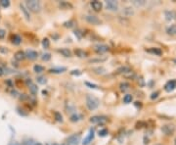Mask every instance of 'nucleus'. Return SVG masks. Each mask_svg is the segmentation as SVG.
I'll return each mask as SVG.
<instances>
[{
  "label": "nucleus",
  "instance_id": "1",
  "mask_svg": "<svg viewBox=\"0 0 176 145\" xmlns=\"http://www.w3.org/2000/svg\"><path fill=\"white\" fill-rule=\"evenodd\" d=\"M26 7L28 8L29 11L33 12L34 14L39 13L41 11V4L37 0H28L26 2Z\"/></svg>",
  "mask_w": 176,
  "mask_h": 145
},
{
  "label": "nucleus",
  "instance_id": "2",
  "mask_svg": "<svg viewBox=\"0 0 176 145\" xmlns=\"http://www.w3.org/2000/svg\"><path fill=\"white\" fill-rule=\"evenodd\" d=\"M99 105H100V101L97 97L93 96V95H87L86 96V106L89 110L93 111V110L97 109L99 107Z\"/></svg>",
  "mask_w": 176,
  "mask_h": 145
},
{
  "label": "nucleus",
  "instance_id": "3",
  "mask_svg": "<svg viewBox=\"0 0 176 145\" xmlns=\"http://www.w3.org/2000/svg\"><path fill=\"white\" fill-rule=\"evenodd\" d=\"M81 140V135L79 134H74L68 137L67 142L68 145H78Z\"/></svg>",
  "mask_w": 176,
  "mask_h": 145
},
{
  "label": "nucleus",
  "instance_id": "4",
  "mask_svg": "<svg viewBox=\"0 0 176 145\" xmlns=\"http://www.w3.org/2000/svg\"><path fill=\"white\" fill-rule=\"evenodd\" d=\"M106 8L110 11H117L118 10V2L116 0H107Z\"/></svg>",
  "mask_w": 176,
  "mask_h": 145
},
{
  "label": "nucleus",
  "instance_id": "5",
  "mask_svg": "<svg viewBox=\"0 0 176 145\" xmlns=\"http://www.w3.org/2000/svg\"><path fill=\"white\" fill-rule=\"evenodd\" d=\"M27 85L29 86V89L30 91V93L33 94V95H36L37 92H38V87H37V85L33 83V80H31L30 79H28L27 81H26Z\"/></svg>",
  "mask_w": 176,
  "mask_h": 145
},
{
  "label": "nucleus",
  "instance_id": "6",
  "mask_svg": "<svg viewBox=\"0 0 176 145\" xmlns=\"http://www.w3.org/2000/svg\"><path fill=\"white\" fill-rule=\"evenodd\" d=\"M84 19L87 23H89L91 25H100L102 23V21L100 20L98 17L93 16V15H87V16L84 17Z\"/></svg>",
  "mask_w": 176,
  "mask_h": 145
},
{
  "label": "nucleus",
  "instance_id": "7",
  "mask_svg": "<svg viewBox=\"0 0 176 145\" xmlns=\"http://www.w3.org/2000/svg\"><path fill=\"white\" fill-rule=\"evenodd\" d=\"M109 50H110L109 46L108 45H105V44H99V45H96L95 47H94V51H95L99 55L108 52Z\"/></svg>",
  "mask_w": 176,
  "mask_h": 145
},
{
  "label": "nucleus",
  "instance_id": "8",
  "mask_svg": "<svg viewBox=\"0 0 176 145\" xmlns=\"http://www.w3.org/2000/svg\"><path fill=\"white\" fill-rule=\"evenodd\" d=\"M161 130L166 135H172L173 132L175 131V127L173 125H165L161 128Z\"/></svg>",
  "mask_w": 176,
  "mask_h": 145
},
{
  "label": "nucleus",
  "instance_id": "9",
  "mask_svg": "<svg viewBox=\"0 0 176 145\" xmlns=\"http://www.w3.org/2000/svg\"><path fill=\"white\" fill-rule=\"evenodd\" d=\"M106 121H107V118L105 116H93L89 120V122L92 124H103Z\"/></svg>",
  "mask_w": 176,
  "mask_h": 145
},
{
  "label": "nucleus",
  "instance_id": "10",
  "mask_svg": "<svg viewBox=\"0 0 176 145\" xmlns=\"http://www.w3.org/2000/svg\"><path fill=\"white\" fill-rule=\"evenodd\" d=\"M24 54H26V58L29 59V60H35L37 59V57H38V53H37L36 51H34V50H27L26 52H24Z\"/></svg>",
  "mask_w": 176,
  "mask_h": 145
},
{
  "label": "nucleus",
  "instance_id": "11",
  "mask_svg": "<svg viewBox=\"0 0 176 145\" xmlns=\"http://www.w3.org/2000/svg\"><path fill=\"white\" fill-rule=\"evenodd\" d=\"M94 135H95V134H94V129H91L89 130V134H88L87 136L83 139L82 144H83V145H88V144H90V143L92 142V140L94 139Z\"/></svg>",
  "mask_w": 176,
  "mask_h": 145
},
{
  "label": "nucleus",
  "instance_id": "12",
  "mask_svg": "<svg viewBox=\"0 0 176 145\" xmlns=\"http://www.w3.org/2000/svg\"><path fill=\"white\" fill-rule=\"evenodd\" d=\"M176 88V81L175 80H169L165 85V90L167 92H171Z\"/></svg>",
  "mask_w": 176,
  "mask_h": 145
},
{
  "label": "nucleus",
  "instance_id": "13",
  "mask_svg": "<svg viewBox=\"0 0 176 145\" xmlns=\"http://www.w3.org/2000/svg\"><path fill=\"white\" fill-rule=\"evenodd\" d=\"M165 17L167 21H173L176 19V12L173 10H166L165 11Z\"/></svg>",
  "mask_w": 176,
  "mask_h": 145
},
{
  "label": "nucleus",
  "instance_id": "14",
  "mask_svg": "<svg viewBox=\"0 0 176 145\" xmlns=\"http://www.w3.org/2000/svg\"><path fill=\"white\" fill-rule=\"evenodd\" d=\"M91 5V7L94 11H96V12H99V11H101L102 10V7H103V4L100 2V1H97V0H94V1H91L90 3Z\"/></svg>",
  "mask_w": 176,
  "mask_h": 145
},
{
  "label": "nucleus",
  "instance_id": "15",
  "mask_svg": "<svg viewBox=\"0 0 176 145\" xmlns=\"http://www.w3.org/2000/svg\"><path fill=\"white\" fill-rule=\"evenodd\" d=\"M20 9H21V11L23 12V14H24V18H26L28 21H29V20H30V14H29V11L28 10V8L26 7V5H24V4L20 3Z\"/></svg>",
  "mask_w": 176,
  "mask_h": 145
},
{
  "label": "nucleus",
  "instance_id": "16",
  "mask_svg": "<svg viewBox=\"0 0 176 145\" xmlns=\"http://www.w3.org/2000/svg\"><path fill=\"white\" fill-rule=\"evenodd\" d=\"M14 58L15 60L17 61H23L26 59V54H24V51H22V50H20V51H17L14 55Z\"/></svg>",
  "mask_w": 176,
  "mask_h": 145
},
{
  "label": "nucleus",
  "instance_id": "17",
  "mask_svg": "<svg viewBox=\"0 0 176 145\" xmlns=\"http://www.w3.org/2000/svg\"><path fill=\"white\" fill-rule=\"evenodd\" d=\"M67 71V68L65 67H58V68H53V69H50L49 73L51 74H62Z\"/></svg>",
  "mask_w": 176,
  "mask_h": 145
},
{
  "label": "nucleus",
  "instance_id": "18",
  "mask_svg": "<svg viewBox=\"0 0 176 145\" xmlns=\"http://www.w3.org/2000/svg\"><path fill=\"white\" fill-rule=\"evenodd\" d=\"M166 33L169 35H176V25H171L166 29Z\"/></svg>",
  "mask_w": 176,
  "mask_h": 145
},
{
  "label": "nucleus",
  "instance_id": "19",
  "mask_svg": "<svg viewBox=\"0 0 176 145\" xmlns=\"http://www.w3.org/2000/svg\"><path fill=\"white\" fill-rule=\"evenodd\" d=\"M21 42H22V39L20 35H18V34L12 35V43L15 44V45H19Z\"/></svg>",
  "mask_w": 176,
  "mask_h": 145
},
{
  "label": "nucleus",
  "instance_id": "20",
  "mask_svg": "<svg viewBox=\"0 0 176 145\" xmlns=\"http://www.w3.org/2000/svg\"><path fill=\"white\" fill-rule=\"evenodd\" d=\"M81 119H82V116H81V115H78V114H77V113H74V114H73V115L71 116V118H70V121H71L72 123H77V122L80 121Z\"/></svg>",
  "mask_w": 176,
  "mask_h": 145
},
{
  "label": "nucleus",
  "instance_id": "21",
  "mask_svg": "<svg viewBox=\"0 0 176 145\" xmlns=\"http://www.w3.org/2000/svg\"><path fill=\"white\" fill-rule=\"evenodd\" d=\"M59 52H60L63 56H65V57H71V56H72L71 50H68V48H62V49H59Z\"/></svg>",
  "mask_w": 176,
  "mask_h": 145
},
{
  "label": "nucleus",
  "instance_id": "22",
  "mask_svg": "<svg viewBox=\"0 0 176 145\" xmlns=\"http://www.w3.org/2000/svg\"><path fill=\"white\" fill-rule=\"evenodd\" d=\"M74 53L79 58H84V57H86V56H87V53L84 51V50H81V49H75Z\"/></svg>",
  "mask_w": 176,
  "mask_h": 145
},
{
  "label": "nucleus",
  "instance_id": "23",
  "mask_svg": "<svg viewBox=\"0 0 176 145\" xmlns=\"http://www.w3.org/2000/svg\"><path fill=\"white\" fill-rule=\"evenodd\" d=\"M147 51H148L149 53H152V54L158 55V56H160V55L162 54V51H161L160 48H150V49L147 50Z\"/></svg>",
  "mask_w": 176,
  "mask_h": 145
},
{
  "label": "nucleus",
  "instance_id": "24",
  "mask_svg": "<svg viewBox=\"0 0 176 145\" xmlns=\"http://www.w3.org/2000/svg\"><path fill=\"white\" fill-rule=\"evenodd\" d=\"M122 14L125 15V16H131V15L134 14V11H133V9H132L131 7H126V8L123 9Z\"/></svg>",
  "mask_w": 176,
  "mask_h": 145
},
{
  "label": "nucleus",
  "instance_id": "25",
  "mask_svg": "<svg viewBox=\"0 0 176 145\" xmlns=\"http://www.w3.org/2000/svg\"><path fill=\"white\" fill-rule=\"evenodd\" d=\"M93 72L97 75H103L106 72V69L104 67H97L93 69Z\"/></svg>",
  "mask_w": 176,
  "mask_h": 145
},
{
  "label": "nucleus",
  "instance_id": "26",
  "mask_svg": "<svg viewBox=\"0 0 176 145\" xmlns=\"http://www.w3.org/2000/svg\"><path fill=\"white\" fill-rule=\"evenodd\" d=\"M132 4L137 6V7H142V6L146 4V1L145 0H133V1H132Z\"/></svg>",
  "mask_w": 176,
  "mask_h": 145
},
{
  "label": "nucleus",
  "instance_id": "27",
  "mask_svg": "<svg viewBox=\"0 0 176 145\" xmlns=\"http://www.w3.org/2000/svg\"><path fill=\"white\" fill-rule=\"evenodd\" d=\"M117 73L118 74H127V73H131V70L128 67H121L117 70Z\"/></svg>",
  "mask_w": 176,
  "mask_h": 145
},
{
  "label": "nucleus",
  "instance_id": "28",
  "mask_svg": "<svg viewBox=\"0 0 176 145\" xmlns=\"http://www.w3.org/2000/svg\"><path fill=\"white\" fill-rule=\"evenodd\" d=\"M107 60V58H93V59H90L89 61H88V63H92V64H94V63H103Z\"/></svg>",
  "mask_w": 176,
  "mask_h": 145
},
{
  "label": "nucleus",
  "instance_id": "29",
  "mask_svg": "<svg viewBox=\"0 0 176 145\" xmlns=\"http://www.w3.org/2000/svg\"><path fill=\"white\" fill-rule=\"evenodd\" d=\"M36 80H37V83H38L39 84H45L47 83V79L45 77H43V75H39V77H37Z\"/></svg>",
  "mask_w": 176,
  "mask_h": 145
},
{
  "label": "nucleus",
  "instance_id": "30",
  "mask_svg": "<svg viewBox=\"0 0 176 145\" xmlns=\"http://www.w3.org/2000/svg\"><path fill=\"white\" fill-rule=\"evenodd\" d=\"M129 87H130V85H129V84H127V83H121V85H119V88H121V91H126V90H128Z\"/></svg>",
  "mask_w": 176,
  "mask_h": 145
},
{
  "label": "nucleus",
  "instance_id": "31",
  "mask_svg": "<svg viewBox=\"0 0 176 145\" xmlns=\"http://www.w3.org/2000/svg\"><path fill=\"white\" fill-rule=\"evenodd\" d=\"M132 99H133V97H132L131 94H126L124 97H123V102L125 104H128V103H131Z\"/></svg>",
  "mask_w": 176,
  "mask_h": 145
},
{
  "label": "nucleus",
  "instance_id": "32",
  "mask_svg": "<svg viewBox=\"0 0 176 145\" xmlns=\"http://www.w3.org/2000/svg\"><path fill=\"white\" fill-rule=\"evenodd\" d=\"M33 70H34L35 73L40 74V73L44 72V70H45V69H44V67H42V66H40V65H35V66L33 67Z\"/></svg>",
  "mask_w": 176,
  "mask_h": 145
},
{
  "label": "nucleus",
  "instance_id": "33",
  "mask_svg": "<svg viewBox=\"0 0 176 145\" xmlns=\"http://www.w3.org/2000/svg\"><path fill=\"white\" fill-rule=\"evenodd\" d=\"M66 110L68 113H73L75 111V107L72 104V103H68V105L66 106Z\"/></svg>",
  "mask_w": 176,
  "mask_h": 145
},
{
  "label": "nucleus",
  "instance_id": "34",
  "mask_svg": "<svg viewBox=\"0 0 176 145\" xmlns=\"http://www.w3.org/2000/svg\"><path fill=\"white\" fill-rule=\"evenodd\" d=\"M54 116H55V119H56V121L59 122V123H62L63 122V117L61 115V113L59 112H55L54 113Z\"/></svg>",
  "mask_w": 176,
  "mask_h": 145
},
{
  "label": "nucleus",
  "instance_id": "35",
  "mask_svg": "<svg viewBox=\"0 0 176 145\" xmlns=\"http://www.w3.org/2000/svg\"><path fill=\"white\" fill-rule=\"evenodd\" d=\"M0 5L4 8H8L10 6V1L9 0H0Z\"/></svg>",
  "mask_w": 176,
  "mask_h": 145
},
{
  "label": "nucleus",
  "instance_id": "36",
  "mask_svg": "<svg viewBox=\"0 0 176 145\" xmlns=\"http://www.w3.org/2000/svg\"><path fill=\"white\" fill-rule=\"evenodd\" d=\"M41 59H42L43 61L47 62V61H49L50 59H51V54H50V53H44V54L42 55Z\"/></svg>",
  "mask_w": 176,
  "mask_h": 145
},
{
  "label": "nucleus",
  "instance_id": "37",
  "mask_svg": "<svg viewBox=\"0 0 176 145\" xmlns=\"http://www.w3.org/2000/svg\"><path fill=\"white\" fill-rule=\"evenodd\" d=\"M42 46L45 48V49L50 46V41H49L48 39H44L42 40Z\"/></svg>",
  "mask_w": 176,
  "mask_h": 145
},
{
  "label": "nucleus",
  "instance_id": "38",
  "mask_svg": "<svg viewBox=\"0 0 176 145\" xmlns=\"http://www.w3.org/2000/svg\"><path fill=\"white\" fill-rule=\"evenodd\" d=\"M99 136H101V137H104V136H106L107 134H108V130H107L106 129H101V130H99Z\"/></svg>",
  "mask_w": 176,
  "mask_h": 145
},
{
  "label": "nucleus",
  "instance_id": "39",
  "mask_svg": "<svg viewBox=\"0 0 176 145\" xmlns=\"http://www.w3.org/2000/svg\"><path fill=\"white\" fill-rule=\"evenodd\" d=\"M60 7L61 8H73V6L70 3H67V2H62L60 4Z\"/></svg>",
  "mask_w": 176,
  "mask_h": 145
},
{
  "label": "nucleus",
  "instance_id": "40",
  "mask_svg": "<svg viewBox=\"0 0 176 145\" xmlns=\"http://www.w3.org/2000/svg\"><path fill=\"white\" fill-rule=\"evenodd\" d=\"M85 84H86L87 86H89L90 88H93V89H98V88H99V86H98L97 84H91V83H88V81H86Z\"/></svg>",
  "mask_w": 176,
  "mask_h": 145
},
{
  "label": "nucleus",
  "instance_id": "41",
  "mask_svg": "<svg viewBox=\"0 0 176 145\" xmlns=\"http://www.w3.org/2000/svg\"><path fill=\"white\" fill-rule=\"evenodd\" d=\"M73 26V21L64 23V27H66V28H72Z\"/></svg>",
  "mask_w": 176,
  "mask_h": 145
},
{
  "label": "nucleus",
  "instance_id": "42",
  "mask_svg": "<svg viewBox=\"0 0 176 145\" xmlns=\"http://www.w3.org/2000/svg\"><path fill=\"white\" fill-rule=\"evenodd\" d=\"M5 34H6V31L3 29H0V39H2L5 37Z\"/></svg>",
  "mask_w": 176,
  "mask_h": 145
},
{
  "label": "nucleus",
  "instance_id": "43",
  "mask_svg": "<svg viewBox=\"0 0 176 145\" xmlns=\"http://www.w3.org/2000/svg\"><path fill=\"white\" fill-rule=\"evenodd\" d=\"M0 52L3 53V54H7L9 51H8V49H6L5 47H2V46H0Z\"/></svg>",
  "mask_w": 176,
  "mask_h": 145
},
{
  "label": "nucleus",
  "instance_id": "44",
  "mask_svg": "<svg viewBox=\"0 0 176 145\" xmlns=\"http://www.w3.org/2000/svg\"><path fill=\"white\" fill-rule=\"evenodd\" d=\"M158 96H159V92L158 91H156V92H154V93H152V95H151V99H156V98H158Z\"/></svg>",
  "mask_w": 176,
  "mask_h": 145
},
{
  "label": "nucleus",
  "instance_id": "45",
  "mask_svg": "<svg viewBox=\"0 0 176 145\" xmlns=\"http://www.w3.org/2000/svg\"><path fill=\"white\" fill-rule=\"evenodd\" d=\"M71 74H72V75H81V72H80V71H78V70H77V71L74 70V71H73V72H72Z\"/></svg>",
  "mask_w": 176,
  "mask_h": 145
},
{
  "label": "nucleus",
  "instance_id": "46",
  "mask_svg": "<svg viewBox=\"0 0 176 145\" xmlns=\"http://www.w3.org/2000/svg\"><path fill=\"white\" fill-rule=\"evenodd\" d=\"M11 94H12V96H14V97H17L18 96V92L16 90H12L11 91Z\"/></svg>",
  "mask_w": 176,
  "mask_h": 145
},
{
  "label": "nucleus",
  "instance_id": "47",
  "mask_svg": "<svg viewBox=\"0 0 176 145\" xmlns=\"http://www.w3.org/2000/svg\"><path fill=\"white\" fill-rule=\"evenodd\" d=\"M74 34L78 36V39H81V34H80V31L79 30H75L74 31Z\"/></svg>",
  "mask_w": 176,
  "mask_h": 145
},
{
  "label": "nucleus",
  "instance_id": "48",
  "mask_svg": "<svg viewBox=\"0 0 176 145\" xmlns=\"http://www.w3.org/2000/svg\"><path fill=\"white\" fill-rule=\"evenodd\" d=\"M9 145H22V144L19 143V142H16V141H13V142H11Z\"/></svg>",
  "mask_w": 176,
  "mask_h": 145
},
{
  "label": "nucleus",
  "instance_id": "49",
  "mask_svg": "<svg viewBox=\"0 0 176 145\" xmlns=\"http://www.w3.org/2000/svg\"><path fill=\"white\" fill-rule=\"evenodd\" d=\"M3 74H4V70H3L1 67H0V77H1V75H3Z\"/></svg>",
  "mask_w": 176,
  "mask_h": 145
},
{
  "label": "nucleus",
  "instance_id": "50",
  "mask_svg": "<svg viewBox=\"0 0 176 145\" xmlns=\"http://www.w3.org/2000/svg\"><path fill=\"white\" fill-rule=\"evenodd\" d=\"M33 145H42L41 143H39V142H34V144Z\"/></svg>",
  "mask_w": 176,
  "mask_h": 145
},
{
  "label": "nucleus",
  "instance_id": "51",
  "mask_svg": "<svg viewBox=\"0 0 176 145\" xmlns=\"http://www.w3.org/2000/svg\"><path fill=\"white\" fill-rule=\"evenodd\" d=\"M60 145H68V143H63V144H60Z\"/></svg>",
  "mask_w": 176,
  "mask_h": 145
},
{
  "label": "nucleus",
  "instance_id": "52",
  "mask_svg": "<svg viewBox=\"0 0 176 145\" xmlns=\"http://www.w3.org/2000/svg\"><path fill=\"white\" fill-rule=\"evenodd\" d=\"M174 62H175V63H176V59H175V60H174Z\"/></svg>",
  "mask_w": 176,
  "mask_h": 145
},
{
  "label": "nucleus",
  "instance_id": "53",
  "mask_svg": "<svg viewBox=\"0 0 176 145\" xmlns=\"http://www.w3.org/2000/svg\"><path fill=\"white\" fill-rule=\"evenodd\" d=\"M175 145H176V139H175Z\"/></svg>",
  "mask_w": 176,
  "mask_h": 145
},
{
  "label": "nucleus",
  "instance_id": "54",
  "mask_svg": "<svg viewBox=\"0 0 176 145\" xmlns=\"http://www.w3.org/2000/svg\"><path fill=\"white\" fill-rule=\"evenodd\" d=\"M46 145H50V144H48V143H47V144H46Z\"/></svg>",
  "mask_w": 176,
  "mask_h": 145
}]
</instances>
